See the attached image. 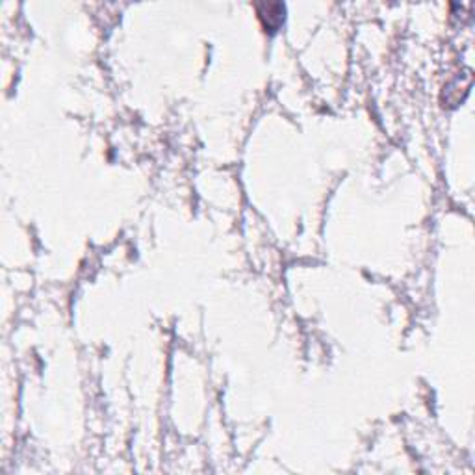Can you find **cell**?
<instances>
[{"mask_svg": "<svg viewBox=\"0 0 475 475\" xmlns=\"http://www.w3.org/2000/svg\"><path fill=\"white\" fill-rule=\"evenodd\" d=\"M256 12L260 15L262 23L267 30H275L281 26L284 21V6L278 2H264V4H256Z\"/></svg>", "mask_w": 475, "mask_h": 475, "instance_id": "obj_1", "label": "cell"}]
</instances>
